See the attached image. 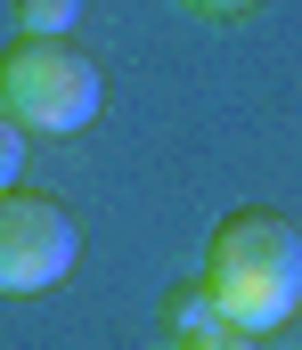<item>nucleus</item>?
I'll return each mask as SVG.
<instances>
[{
	"instance_id": "obj_3",
	"label": "nucleus",
	"mask_w": 302,
	"mask_h": 350,
	"mask_svg": "<svg viewBox=\"0 0 302 350\" xmlns=\"http://www.w3.org/2000/svg\"><path fill=\"white\" fill-rule=\"evenodd\" d=\"M82 261V228L58 196L0 187V293H49Z\"/></svg>"
},
{
	"instance_id": "obj_6",
	"label": "nucleus",
	"mask_w": 302,
	"mask_h": 350,
	"mask_svg": "<svg viewBox=\"0 0 302 350\" xmlns=\"http://www.w3.org/2000/svg\"><path fill=\"white\" fill-rule=\"evenodd\" d=\"M172 350H262V334H245V326H229V318H212L197 334H180Z\"/></svg>"
},
{
	"instance_id": "obj_5",
	"label": "nucleus",
	"mask_w": 302,
	"mask_h": 350,
	"mask_svg": "<svg viewBox=\"0 0 302 350\" xmlns=\"http://www.w3.org/2000/svg\"><path fill=\"white\" fill-rule=\"evenodd\" d=\"M74 16H82V0H16V33H74Z\"/></svg>"
},
{
	"instance_id": "obj_2",
	"label": "nucleus",
	"mask_w": 302,
	"mask_h": 350,
	"mask_svg": "<svg viewBox=\"0 0 302 350\" xmlns=\"http://www.w3.org/2000/svg\"><path fill=\"white\" fill-rule=\"evenodd\" d=\"M99 66L74 49V41H58V33H16L8 49H0V114H16L25 131H41V139H74V131H90L99 122Z\"/></svg>"
},
{
	"instance_id": "obj_4",
	"label": "nucleus",
	"mask_w": 302,
	"mask_h": 350,
	"mask_svg": "<svg viewBox=\"0 0 302 350\" xmlns=\"http://www.w3.org/2000/svg\"><path fill=\"white\" fill-rule=\"evenodd\" d=\"M212 318H221V310H212V285H204V277H180V285L164 293V334H172V342L197 334V326H212Z\"/></svg>"
},
{
	"instance_id": "obj_8",
	"label": "nucleus",
	"mask_w": 302,
	"mask_h": 350,
	"mask_svg": "<svg viewBox=\"0 0 302 350\" xmlns=\"http://www.w3.org/2000/svg\"><path fill=\"white\" fill-rule=\"evenodd\" d=\"M197 8H212V16H245L253 0H197Z\"/></svg>"
},
{
	"instance_id": "obj_7",
	"label": "nucleus",
	"mask_w": 302,
	"mask_h": 350,
	"mask_svg": "<svg viewBox=\"0 0 302 350\" xmlns=\"http://www.w3.org/2000/svg\"><path fill=\"white\" fill-rule=\"evenodd\" d=\"M16 179H25V122L0 114V187H16Z\"/></svg>"
},
{
	"instance_id": "obj_1",
	"label": "nucleus",
	"mask_w": 302,
	"mask_h": 350,
	"mask_svg": "<svg viewBox=\"0 0 302 350\" xmlns=\"http://www.w3.org/2000/svg\"><path fill=\"white\" fill-rule=\"evenodd\" d=\"M212 310L245 334H278L302 310V228L286 212H229L204 245Z\"/></svg>"
}]
</instances>
